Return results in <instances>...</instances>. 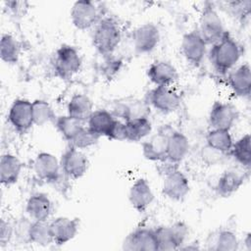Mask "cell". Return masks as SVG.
<instances>
[{
    "label": "cell",
    "mask_w": 251,
    "mask_h": 251,
    "mask_svg": "<svg viewBox=\"0 0 251 251\" xmlns=\"http://www.w3.org/2000/svg\"><path fill=\"white\" fill-rule=\"evenodd\" d=\"M241 57V47L238 42L226 31L220 40L211 45L209 60L220 75H227L235 68Z\"/></svg>",
    "instance_id": "obj_1"
},
{
    "label": "cell",
    "mask_w": 251,
    "mask_h": 251,
    "mask_svg": "<svg viewBox=\"0 0 251 251\" xmlns=\"http://www.w3.org/2000/svg\"><path fill=\"white\" fill-rule=\"evenodd\" d=\"M121 39V27L112 18H102L94 26L92 44L100 55L105 57L112 55L119 46Z\"/></svg>",
    "instance_id": "obj_2"
},
{
    "label": "cell",
    "mask_w": 251,
    "mask_h": 251,
    "mask_svg": "<svg viewBox=\"0 0 251 251\" xmlns=\"http://www.w3.org/2000/svg\"><path fill=\"white\" fill-rule=\"evenodd\" d=\"M197 31L207 45H213L216 43L226 31L213 3L206 2L204 4L200 14Z\"/></svg>",
    "instance_id": "obj_3"
},
{
    "label": "cell",
    "mask_w": 251,
    "mask_h": 251,
    "mask_svg": "<svg viewBox=\"0 0 251 251\" xmlns=\"http://www.w3.org/2000/svg\"><path fill=\"white\" fill-rule=\"evenodd\" d=\"M81 57L77 49L69 44L61 45L55 52L54 72L62 79H69L76 75L81 68Z\"/></svg>",
    "instance_id": "obj_4"
},
{
    "label": "cell",
    "mask_w": 251,
    "mask_h": 251,
    "mask_svg": "<svg viewBox=\"0 0 251 251\" xmlns=\"http://www.w3.org/2000/svg\"><path fill=\"white\" fill-rule=\"evenodd\" d=\"M154 230L158 251L180 249L188 236V226L183 222H176L170 226H160Z\"/></svg>",
    "instance_id": "obj_5"
},
{
    "label": "cell",
    "mask_w": 251,
    "mask_h": 251,
    "mask_svg": "<svg viewBox=\"0 0 251 251\" xmlns=\"http://www.w3.org/2000/svg\"><path fill=\"white\" fill-rule=\"evenodd\" d=\"M70 18L73 25L80 30L94 27L102 19L99 8L89 0L75 1L71 8Z\"/></svg>",
    "instance_id": "obj_6"
},
{
    "label": "cell",
    "mask_w": 251,
    "mask_h": 251,
    "mask_svg": "<svg viewBox=\"0 0 251 251\" xmlns=\"http://www.w3.org/2000/svg\"><path fill=\"white\" fill-rule=\"evenodd\" d=\"M146 102L158 112L170 114L179 108L181 98L171 86H155L148 92Z\"/></svg>",
    "instance_id": "obj_7"
},
{
    "label": "cell",
    "mask_w": 251,
    "mask_h": 251,
    "mask_svg": "<svg viewBox=\"0 0 251 251\" xmlns=\"http://www.w3.org/2000/svg\"><path fill=\"white\" fill-rule=\"evenodd\" d=\"M62 173L70 179L81 178L88 170V159L79 149L69 146L60 159Z\"/></svg>",
    "instance_id": "obj_8"
},
{
    "label": "cell",
    "mask_w": 251,
    "mask_h": 251,
    "mask_svg": "<svg viewBox=\"0 0 251 251\" xmlns=\"http://www.w3.org/2000/svg\"><path fill=\"white\" fill-rule=\"evenodd\" d=\"M8 122L19 133H26L33 126L31 102L19 98L16 99L9 108Z\"/></svg>",
    "instance_id": "obj_9"
},
{
    "label": "cell",
    "mask_w": 251,
    "mask_h": 251,
    "mask_svg": "<svg viewBox=\"0 0 251 251\" xmlns=\"http://www.w3.org/2000/svg\"><path fill=\"white\" fill-rule=\"evenodd\" d=\"M161 39L158 26L153 23H145L137 26L132 33V45L137 54L153 52Z\"/></svg>",
    "instance_id": "obj_10"
},
{
    "label": "cell",
    "mask_w": 251,
    "mask_h": 251,
    "mask_svg": "<svg viewBox=\"0 0 251 251\" xmlns=\"http://www.w3.org/2000/svg\"><path fill=\"white\" fill-rule=\"evenodd\" d=\"M172 129L164 126L156 133L150 134L142 141V155L146 160L160 162L166 158L168 137Z\"/></svg>",
    "instance_id": "obj_11"
},
{
    "label": "cell",
    "mask_w": 251,
    "mask_h": 251,
    "mask_svg": "<svg viewBox=\"0 0 251 251\" xmlns=\"http://www.w3.org/2000/svg\"><path fill=\"white\" fill-rule=\"evenodd\" d=\"M207 44L197 29L186 32L180 43V50L185 60L193 67H199L207 53Z\"/></svg>",
    "instance_id": "obj_12"
},
{
    "label": "cell",
    "mask_w": 251,
    "mask_h": 251,
    "mask_svg": "<svg viewBox=\"0 0 251 251\" xmlns=\"http://www.w3.org/2000/svg\"><path fill=\"white\" fill-rule=\"evenodd\" d=\"M238 116V110L232 104L215 101L210 109L208 121L212 128L230 130L237 121Z\"/></svg>",
    "instance_id": "obj_13"
},
{
    "label": "cell",
    "mask_w": 251,
    "mask_h": 251,
    "mask_svg": "<svg viewBox=\"0 0 251 251\" xmlns=\"http://www.w3.org/2000/svg\"><path fill=\"white\" fill-rule=\"evenodd\" d=\"M33 170L40 180L51 184L56 183L63 174L60 160L49 152L37 154L33 162Z\"/></svg>",
    "instance_id": "obj_14"
},
{
    "label": "cell",
    "mask_w": 251,
    "mask_h": 251,
    "mask_svg": "<svg viewBox=\"0 0 251 251\" xmlns=\"http://www.w3.org/2000/svg\"><path fill=\"white\" fill-rule=\"evenodd\" d=\"M190 190L189 180L179 170H174L164 176L162 193L173 201L183 200Z\"/></svg>",
    "instance_id": "obj_15"
},
{
    "label": "cell",
    "mask_w": 251,
    "mask_h": 251,
    "mask_svg": "<svg viewBox=\"0 0 251 251\" xmlns=\"http://www.w3.org/2000/svg\"><path fill=\"white\" fill-rule=\"evenodd\" d=\"M123 248L129 251H158L154 228L138 227L125 238Z\"/></svg>",
    "instance_id": "obj_16"
},
{
    "label": "cell",
    "mask_w": 251,
    "mask_h": 251,
    "mask_svg": "<svg viewBox=\"0 0 251 251\" xmlns=\"http://www.w3.org/2000/svg\"><path fill=\"white\" fill-rule=\"evenodd\" d=\"M154 198V192L147 179L140 177L131 184L128 191V201L138 213H144L153 203Z\"/></svg>",
    "instance_id": "obj_17"
},
{
    "label": "cell",
    "mask_w": 251,
    "mask_h": 251,
    "mask_svg": "<svg viewBox=\"0 0 251 251\" xmlns=\"http://www.w3.org/2000/svg\"><path fill=\"white\" fill-rule=\"evenodd\" d=\"M148 79L155 86H171L178 78L176 67L168 61L158 60L153 62L146 72Z\"/></svg>",
    "instance_id": "obj_18"
},
{
    "label": "cell",
    "mask_w": 251,
    "mask_h": 251,
    "mask_svg": "<svg viewBox=\"0 0 251 251\" xmlns=\"http://www.w3.org/2000/svg\"><path fill=\"white\" fill-rule=\"evenodd\" d=\"M49 225L53 243L58 246L73 240L78 230L77 220L69 217H57L53 219Z\"/></svg>",
    "instance_id": "obj_19"
},
{
    "label": "cell",
    "mask_w": 251,
    "mask_h": 251,
    "mask_svg": "<svg viewBox=\"0 0 251 251\" xmlns=\"http://www.w3.org/2000/svg\"><path fill=\"white\" fill-rule=\"evenodd\" d=\"M226 82L238 97H249L251 91V68L248 63L235 67L227 74Z\"/></svg>",
    "instance_id": "obj_20"
},
{
    "label": "cell",
    "mask_w": 251,
    "mask_h": 251,
    "mask_svg": "<svg viewBox=\"0 0 251 251\" xmlns=\"http://www.w3.org/2000/svg\"><path fill=\"white\" fill-rule=\"evenodd\" d=\"M247 174L243 170L229 169L225 171L217 180L216 191L222 197H229L239 190L243 185Z\"/></svg>",
    "instance_id": "obj_21"
},
{
    "label": "cell",
    "mask_w": 251,
    "mask_h": 251,
    "mask_svg": "<svg viewBox=\"0 0 251 251\" xmlns=\"http://www.w3.org/2000/svg\"><path fill=\"white\" fill-rule=\"evenodd\" d=\"M111 113L116 119H122V121H129L138 118H148L150 108L146 101L144 102L133 99L124 102H117Z\"/></svg>",
    "instance_id": "obj_22"
},
{
    "label": "cell",
    "mask_w": 251,
    "mask_h": 251,
    "mask_svg": "<svg viewBox=\"0 0 251 251\" xmlns=\"http://www.w3.org/2000/svg\"><path fill=\"white\" fill-rule=\"evenodd\" d=\"M25 212L32 221H48L52 213V202L45 193H33L26 201Z\"/></svg>",
    "instance_id": "obj_23"
},
{
    "label": "cell",
    "mask_w": 251,
    "mask_h": 251,
    "mask_svg": "<svg viewBox=\"0 0 251 251\" xmlns=\"http://www.w3.org/2000/svg\"><path fill=\"white\" fill-rule=\"evenodd\" d=\"M189 151V140L187 136L178 131L172 129L168 137L167 154L166 158L168 161L179 165L182 160L186 157Z\"/></svg>",
    "instance_id": "obj_24"
},
{
    "label": "cell",
    "mask_w": 251,
    "mask_h": 251,
    "mask_svg": "<svg viewBox=\"0 0 251 251\" xmlns=\"http://www.w3.org/2000/svg\"><path fill=\"white\" fill-rule=\"evenodd\" d=\"M117 119L106 109L94 110L88 120L86 121V126L97 135L109 137L112 128Z\"/></svg>",
    "instance_id": "obj_25"
},
{
    "label": "cell",
    "mask_w": 251,
    "mask_h": 251,
    "mask_svg": "<svg viewBox=\"0 0 251 251\" xmlns=\"http://www.w3.org/2000/svg\"><path fill=\"white\" fill-rule=\"evenodd\" d=\"M23 164L14 154L6 153L0 159V181L5 186L15 184L21 176Z\"/></svg>",
    "instance_id": "obj_26"
},
{
    "label": "cell",
    "mask_w": 251,
    "mask_h": 251,
    "mask_svg": "<svg viewBox=\"0 0 251 251\" xmlns=\"http://www.w3.org/2000/svg\"><path fill=\"white\" fill-rule=\"evenodd\" d=\"M125 123V141L139 142L147 138L152 132V124L149 118H138Z\"/></svg>",
    "instance_id": "obj_27"
},
{
    "label": "cell",
    "mask_w": 251,
    "mask_h": 251,
    "mask_svg": "<svg viewBox=\"0 0 251 251\" xmlns=\"http://www.w3.org/2000/svg\"><path fill=\"white\" fill-rule=\"evenodd\" d=\"M93 111L92 100L82 93L74 94L67 105V114L84 123H86Z\"/></svg>",
    "instance_id": "obj_28"
},
{
    "label": "cell",
    "mask_w": 251,
    "mask_h": 251,
    "mask_svg": "<svg viewBox=\"0 0 251 251\" xmlns=\"http://www.w3.org/2000/svg\"><path fill=\"white\" fill-rule=\"evenodd\" d=\"M206 142L210 149L221 154L229 153L233 144L230 130L211 128L206 134Z\"/></svg>",
    "instance_id": "obj_29"
},
{
    "label": "cell",
    "mask_w": 251,
    "mask_h": 251,
    "mask_svg": "<svg viewBox=\"0 0 251 251\" xmlns=\"http://www.w3.org/2000/svg\"><path fill=\"white\" fill-rule=\"evenodd\" d=\"M233 159L243 169L247 171L251 167V137L249 133L242 135L236 141H233L231 150L229 152Z\"/></svg>",
    "instance_id": "obj_30"
},
{
    "label": "cell",
    "mask_w": 251,
    "mask_h": 251,
    "mask_svg": "<svg viewBox=\"0 0 251 251\" xmlns=\"http://www.w3.org/2000/svg\"><path fill=\"white\" fill-rule=\"evenodd\" d=\"M21 54V45L19 41L10 33H4L0 40L1 60L10 65L18 63Z\"/></svg>",
    "instance_id": "obj_31"
},
{
    "label": "cell",
    "mask_w": 251,
    "mask_h": 251,
    "mask_svg": "<svg viewBox=\"0 0 251 251\" xmlns=\"http://www.w3.org/2000/svg\"><path fill=\"white\" fill-rule=\"evenodd\" d=\"M54 124L59 133L64 137L66 141L69 142L84 126L85 123L67 114L57 117L54 121Z\"/></svg>",
    "instance_id": "obj_32"
},
{
    "label": "cell",
    "mask_w": 251,
    "mask_h": 251,
    "mask_svg": "<svg viewBox=\"0 0 251 251\" xmlns=\"http://www.w3.org/2000/svg\"><path fill=\"white\" fill-rule=\"evenodd\" d=\"M29 243L43 247L53 243L50 225L47 221H32L29 229Z\"/></svg>",
    "instance_id": "obj_33"
},
{
    "label": "cell",
    "mask_w": 251,
    "mask_h": 251,
    "mask_svg": "<svg viewBox=\"0 0 251 251\" xmlns=\"http://www.w3.org/2000/svg\"><path fill=\"white\" fill-rule=\"evenodd\" d=\"M32 117L34 126H44L50 122L55 121L57 118L51 105L42 99H35L31 102Z\"/></svg>",
    "instance_id": "obj_34"
},
{
    "label": "cell",
    "mask_w": 251,
    "mask_h": 251,
    "mask_svg": "<svg viewBox=\"0 0 251 251\" xmlns=\"http://www.w3.org/2000/svg\"><path fill=\"white\" fill-rule=\"evenodd\" d=\"M99 138V135H97L86 126H84L68 143L72 147L82 150L95 145L98 142Z\"/></svg>",
    "instance_id": "obj_35"
},
{
    "label": "cell",
    "mask_w": 251,
    "mask_h": 251,
    "mask_svg": "<svg viewBox=\"0 0 251 251\" xmlns=\"http://www.w3.org/2000/svg\"><path fill=\"white\" fill-rule=\"evenodd\" d=\"M214 244L213 249L217 251H235L239 247V240L233 231L224 229L217 234Z\"/></svg>",
    "instance_id": "obj_36"
},
{
    "label": "cell",
    "mask_w": 251,
    "mask_h": 251,
    "mask_svg": "<svg viewBox=\"0 0 251 251\" xmlns=\"http://www.w3.org/2000/svg\"><path fill=\"white\" fill-rule=\"evenodd\" d=\"M32 220L30 218H21L14 225V236L22 243H29V229Z\"/></svg>",
    "instance_id": "obj_37"
},
{
    "label": "cell",
    "mask_w": 251,
    "mask_h": 251,
    "mask_svg": "<svg viewBox=\"0 0 251 251\" xmlns=\"http://www.w3.org/2000/svg\"><path fill=\"white\" fill-rule=\"evenodd\" d=\"M14 236V227L10 222H7L5 219L0 221V246L4 247L10 242Z\"/></svg>",
    "instance_id": "obj_38"
},
{
    "label": "cell",
    "mask_w": 251,
    "mask_h": 251,
    "mask_svg": "<svg viewBox=\"0 0 251 251\" xmlns=\"http://www.w3.org/2000/svg\"><path fill=\"white\" fill-rule=\"evenodd\" d=\"M243 242H244V246L247 250H251V233L250 232H247L245 238L243 239Z\"/></svg>",
    "instance_id": "obj_39"
}]
</instances>
